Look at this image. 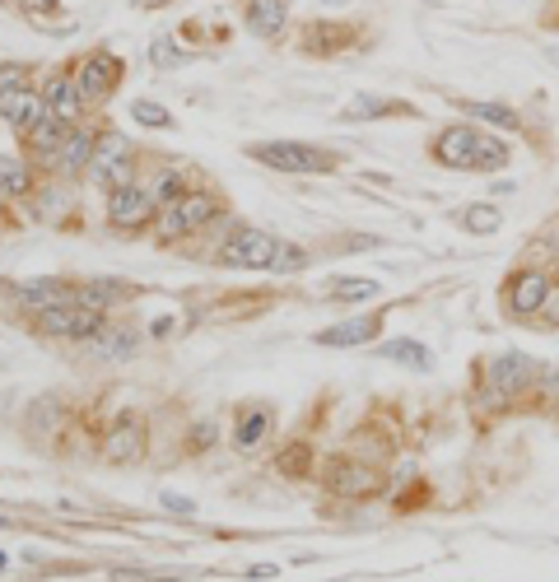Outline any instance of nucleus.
I'll return each mask as SVG.
<instances>
[{
	"instance_id": "nucleus-1",
	"label": "nucleus",
	"mask_w": 559,
	"mask_h": 582,
	"mask_svg": "<svg viewBox=\"0 0 559 582\" xmlns=\"http://www.w3.org/2000/svg\"><path fill=\"white\" fill-rule=\"evenodd\" d=\"M434 159L448 163V168H504L508 145L499 136H485V131L462 122V126H448L434 140Z\"/></svg>"
},
{
	"instance_id": "nucleus-2",
	"label": "nucleus",
	"mask_w": 559,
	"mask_h": 582,
	"mask_svg": "<svg viewBox=\"0 0 559 582\" xmlns=\"http://www.w3.org/2000/svg\"><path fill=\"white\" fill-rule=\"evenodd\" d=\"M215 215H219L215 196H205V191H182L178 201H168L164 210H159V238H164V243H178L187 233L205 229Z\"/></svg>"
},
{
	"instance_id": "nucleus-3",
	"label": "nucleus",
	"mask_w": 559,
	"mask_h": 582,
	"mask_svg": "<svg viewBox=\"0 0 559 582\" xmlns=\"http://www.w3.org/2000/svg\"><path fill=\"white\" fill-rule=\"evenodd\" d=\"M252 159L280 173H322L331 168V154H322L317 145H299V140H271V145H252Z\"/></svg>"
},
{
	"instance_id": "nucleus-4",
	"label": "nucleus",
	"mask_w": 559,
	"mask_h": 582,
	"mask_svg": "<svg viewBox=\"0 0 559 582\" xmlns=\"http://www.w3.org/2000/svg\"><path fill=\"white\" fill-rule=\"evenodd\" d=\"M117 80H122V61L112 52H94L80 61V75H75V89H80L84 103H103V98L117 89Z\"/></svg>"
},
{
	"instance_id": "nucleus-5",
	"label": "nucleus",
	"mask_w": 559,
	"mask_h": 582,
	"mask_svg": "<svg viewBox=\"0 0 559 582\" xmlns=\"http://www.w3.org/2000/svg\"><path fill=\"white\" fill-rule=\"evenodd\" d=\"M38 326L47 336H98L103 317H98V308H84V303H56V308L38 312Z\"/></svg>"
},
{
	"instance_id": "nucleus-6",
	"label": "nucleus",
	"mask_w": 559,
	"mask_h": 582,
	"mask_svg": "<svg viewBox=\"0 0 559 582\" xmlns=\"http://www.w3.org/2000/svg\"><path fill=\"white\" fill-rule=\"evenodd\" d=\"M89 168H94V177L108 191L126 187V182H131V145H126L117 131H108V136L94 145V163H89Z\"/></svg>"
},
{
	"instance_id": "nucleus-7",
	"label": "nucleus",
	"mask_w": 559,
	"mask_h": 582,
	"mask_svg": "<svg viewBox=\"0 0 559 582\" xmlns=\"http://www.w3.org/2000/svg\"><path fill=\"white\" fill-rule=\"evenodd\" d=\"M275 257H280V243L261 229H238L229 238V247H224V261H229V266H252V271L275 266Z\"/></svg>"
},
{
	"instance_id": "nucleus-8",
	"label": "nucleus",
	"mask_w": 559,
	"mask_h": 582,
	"mask_svg": "<svg viewBox=\"0 0 559 582\" xmlns=\"http://www.w3.org/2000/svg\"><path fill=\"white\" fill-rule=\"evenodd\" d=\"M550 303V280L541 271H518L508 280V312L513 317H532Z\"/></svg>"
},
{
	"instance_id": "nucleus-9",
	"label": "nucleus",
	"mask_w": 559,
	"mask_h": 582,
	"mask_svg": "<svg viewBox=\"0 0 559 582\" xmlns=\"http://www.w3.org/2000/svg\"><path fill=\"white\" fill-rule=\"evenodd\" d=\"M0 117L10 126H19V131H33V126L47 117V103H42L33 89L14 84V89H0Z\"/></svg>"
},
{
	"instance_id": "nucleus-10",
	"label": "nucleus",
	"mask_w": 559,
	"mask_h": 582,
	"mask_svg": "<svg viewBox=\"0 0 559 582\" xmlns=\"http://www.w3.org/2000/svg\"><path fill=\"white\" fill-rule=\"evenodd\" d=\"M154 210L150 191H140L136 182H126V187H117L108 196V219L117 224V229H136V224H145Z\"/></svg>"
},
{
	"instance_id": "nucleus-11",
	"label": "nucleus",
	"mask_w": 559,
	"mask_h": 582,
	"mask_svg": "<svg viewBox=\"0 0 559 582\" xmlns=\"http://www.w3.org/2000/svg\"><path fill=\"white\" fill-rule=\"evenodd\" d=\"M42 103H47V117H56V122H75L80 117V89H75V75H52L47 80V89H42Z\"/></svg>"
},
{
	"instance_id": "nucleus-12",
	"label": "nucleus",
	"mask_w": 559,
	"mask_h": 582,
	"mask_svg": "<svg viewBox=\"0 0 559 582\" xmlns=\"http://www.w3.org/2000/svg\"><path fill=\"white\" fill-rule=\"evenodd\" d=\"M532 378H536V364L527 359V354H504V359H494V364H490V392L513 396L518 387H527Z\"/></svg>"
},
{
	"instance_id": "nucleus-13",
	"label": "nucleus",
	"mask_w": 559,
	"mask_h": 582,
	"mask_svg": "<svg viewBox=\"0 0 559 582\" xmlns=\"http://www.w3.org/2000/svg\"><path fill=\"white\" fill-rule=\"evenodd\" d=\"M373 336H378V317H355V322H341L331 331H317V345L345 350V345H369Z\"/></svg>"
},
{
	"instance_id": "nucleus-14",
	"label": "nucleus",
	"mask_w": 559,
	"mask_h": 582,
	"mask_svg": "<svg viewBox=\"0 0 559 582\" xmlns=\"http://www.w3.org/2000/svg\"><path fill=\"white\" fill-rule=\"evenodd\" d=\"M247 24L261 38H275L285 28V0H247Z\"/></svg>"
},
{
	"instance_id": "nucleus-15",
	"label": "nucleus",
	"mask_w": 559,
	"mask_h": 582,
	"mask_svg": "<svg viewBox=\"0 0 559 582\" xmlns=\"http://www.w3.org/2000/svg\"><path fill=\"white\" fill-rule=\"evenodd\" d=\"M103 452H108V461H136L140 452H145V434H140V424H117Z\"/></svg>"
},
{
	"instance_id": "nucleus-16",
	"label": "nucleus",
	"mask_w": 559,
	"mask_h": 582,
	"mask_svg": "<svg viewBox=\"0 0 559 582\" xmlns=\"http://www.w3.org/2000/svg\"><path fill=\"white\" fill-rule=\"evenodd\" d=\"M331 489H341V494H373V471H364V466H350V461H336L331 466Z\"/></svg>"
},
{
	"instance_id": "nucleus-17",
	"label": "nucleus",
	"mask_w": 559,
	"mask_h": 582,
	"mask_svg": "<svg viewBox=\"0 0 559 582\" xmlns=\"http://www.w3.org/2000/svg\"><path fill=\"white\" fill-rule=\"evenodd\" d=\"M266 434H271V410H266V406H252L247 415H238L233 443H238V447H257Z\"/></svg>"
},
{
	"instance_id": "nucleus-18",
	"label": "nucleus",
	"mask_w": 559,
	"mask_h": 582,
	"mask_svg": "<svg viewBox=\"0 0 559 582\" xmlns=\"http://www.w3.org/2000/svg\"><path fill=\"white\" fill-rule=\"evenodd\" d=\"M84 163H94V140L75 131V136H66L61 154H56V173H66V177H70V173H80Z\"/></svg>"
},
{
	"instance_id": "nucleus-19",
	"label": "nucleus",
	"mask_w": 559,
	"mask_h": 582,
	"mask_svg": "<svg viewBox=\"0 0 559 582\" xmlns=\"http://www.w3.org/2000/svg\"><path fill=\"white\" fill-rule=\"evenodd\" d=\"M66 136H70L66 122H56V117H42V122L28 131V145L38 149V154H52V159H56V154H61V145H66Z\"/></svg>"
},
{
	"instance_id": "nucleus-20",
	"label": "nucleus",
	"mask_w": 559,
	"mask_h": 582,
	"mask_svg": "<svg viewBox=\"0 0 559 582\" xmlns=\"http://www.w3.org/2000/svg\"><path fill=\"white\" fill-rule=\"evenodd\" d=\"M382 359H396V364H410V368H429L434 364V354L424 350V345H415V340H387V345H378Z\"/></svg>"
},
{
	"instance_id": "nucleus-21",
	"label": "nucleus",
	"mask_w": 559,
	"mask_h": 582,
	"mask_svg": "<svg viewBox=\"0 0 559 582\" xmlns=\"http://www.w3.org/2000/svg\"><path fill=\"white\" fill-rule=\"evenodd\" d=\"M387 112H406V103H396V98H373V94H359V98H350V108H345V117H350V122H364V117H387Z\"/></svg>"
},
{
	"instance_id": "nucleus-22",
	"label": "nucleus",
	"mask_w": 559,
	"mask_h": 582,
	"mask_svg": "<svg viewBox=\"0 0 559 582\" xmlns=\"http://www.w3.org/2000/svg\"><path fill=\"white\" fill-rule=\"evenodd\" d=\"M61 294H66V289L56 285V280H28V285H19V298H24L28 308H42V312L56 308V303H66Z\"/></svg>"
},
{
	"instance_id": "nucleus-23",
	"label": "nucleus",
	"mask_w": 559,
	"mask_h": 582,
	"mask_svg": "<svg viewBox=\"0 0 559 582\" xmlns=\"http://www.w3.org/2000/svg\"><path fill=\"white\" fill-rule=\"evenodd\" d=\"M98 345H94V354H103V359H117V354H131L136 350V336L126 331V326H108V331H98Z\"/></svg>"
},
{
	"instance_id": "nucleus-24",
	"label": "nucleus",
	"mask_w": 559,
	"mask_h": 582,
	"mask_svg": "<svg viewBox=\"0 0 559 582\" xmlns=\"http://www.w3.org/2000/svg\"><path fill=\"white\" fill-rule=\"evenodd\" d=\"M382 289L373 285V280H336L331 285V298L336 303H369V298H378Z\"/></svg>"
},
{
	"instance_id": "nucleus-25",
	"label": "nucleus",
	"mask_w": 559,
	"mask_h": 582,
	"mask_svg": "<svg viewBox=\"0 0 559 582\" xmlns=\"http://www.w3.org/2000/svg\"><path fill=\"white\" fill-rule=\"evenodd\" d=\"M462 229L466 233H494V229H499V210H494V205H466V210H462Z\"/></svg>"
},
{
	"instance_id": "nucleus-26",
	"label": "nucleus",
	"mask_w": 559,
	"mask_h": 582,
	"mask_svg": "<svg viewBox=\"0 0 559 582\" xmlns=\"http://www.w3.org/2000/svg\"><path fill=\"white\" fill-rule=\"evenodd\" d=\"M466 117H480V122H494V126H518V112L504 108V103H466Z\"/></svg>"
},
{
	"instance_id": "nucleus-27",
	"label": "nucleus",
	"mask_w": 559,
	"mask_h": 582,
	"mask_svg": "<svg viewBox=\"0 0 559 582\" xmlns=\"http://www.w3.org/2000/svg\"><path fill=\"white\" fill-rule=\"evenodd\" d=\"M0 191H28V168L10 154H0Z\"/></svg>"
},
{
	"instance_id": "nucleus-28",
	"label": "nucleus",
	"mask_w": 559,
	"mask_h": 582,
	"mask_svg": "<svg viewBox=\"0 0 559 582\" xmlns=\"http://www.w3.org/2000/svg\"><path fill=\"white\" fill-rule=\"evenodd\" d=\"M131 117H136L140 126H154V131H159V126H173V117H168L159 103H150V98H140L136 108H131Z\"/></svg>"
},
{
	"instance_id": "nucleus-29",
	"label": "nucleus",
	"mask_w": 559,
	"mask_h": 582,
	"mask_svg": "<svg viewBox=\"0 0 559 582\" xmlns=\"http://www.w3.org/2000/svg\"><path fill=\"white\" fill-rule=\"evenodd\" d=\"M280 471H285V475H303V471H308V443L289 447L285 457H280Z\"/></svg>"
},
{
	"instance_id": "nucleus-30",
	"label": "nucleus",
	"mask_w": 559,
	"mask_h": 582,
	"mask_svg": "<svg viewBox=\"0 0 559 582\" xmlns=\"http://www.w3.org/2000/svg\"><path fill=\"white\" fill-rule=\"evenodd\" d=\"M308 257H303V247H280V257H275V271H303Z\"/></svg>"
},
{
	"instance_id": "nucleus-31",
	"label": "nucleus",
	"mask_w": 559,
	"mask_h": 582,
	"mask_svg": "<svg viewBox=\"0 0 559 582\" xmlns=\"http://www.w3.org/2000/svg\"><path fill=\"white\" fill-rule=\"evenodd\" d=\"M150 56H154V66H173V61H182V52L173 47V42H164V38L150 47Z\"/></svg>"
},
{
	"instance_id": "nucleus-32",
	"label": "nucleus",
	"mask_w": 559,
	"mask_h": 582,
	"mask_svg": "<svg viewBox=\"0 0 559 582\" xmlns=\"http://www.w3.org/2000/svg\"><path fill=\"white\" fill-rule=\"evenodd\" d=\"M108 582H164V573H145V569H117Z\"/></svg>"
},
{
	"instance_id": "nucleus-33",
	"label": "nucleus",
	"mask_w": 559,
	"mask_h": 582,
	"mask_svg": "<svg viewBox=\"0 0 559 582\" xmlns=\"http://www.w3.org/2000/svg\"><path fill=\"white\" fill-rule=\"evenodd\" d=\"M164 508H173V513H182V517H191V513H196V503H191V499H182V494H168V489H164Z\"/></svg>"
},
{
	"instance_id": "nucleus-34",
	"label": "nucleus",
	"mask_w": 559,
	"mask_h": 582,
	"mask_svg": "<svg viewBox=\"0 0 559 582\" xmlns=\"http://www.w3.org/2000/svg\"><path fill=\"white\" fill-rule=\"evenodd\" d=\"M24 10H33V14H47V10H56V0H19Z\"/></svg>"
},
{
	"instance_id": "nucleus-35",
	"label": "nucleus",
	"mask_w": 559,
	"mask_h": 582,
	"mask_svg": "<svg viewBox=\"0 0 559 582\" xmlns=\"http://www.w3.org/2000/svg\"><path fill=\"white\" fill-rule=\"evenodd\" d=\"M546 317H550V322H559V289H555V294H550V303H546Z\"/></svg>"
},
{
	"instance_id": "nucleus-36",
	"label": "nucleus",
	"mask_w": 559,
	"mask_h": 582,
	"mask_svg": "<svg viewBox=\"0 0 559 582\" xmlns=\"http://www.w3.org/2000/svg\"><path fill=\"white\" fill-rule=\"evenodd\" d=\"M550 61H555V66H559V47H550Z\"/></svg>"
}]
</instances>
